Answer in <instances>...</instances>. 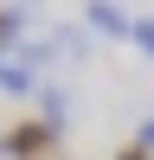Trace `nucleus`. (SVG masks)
I'll return each mask as SVG.
<instances>
[{
	"instance_id": "f257e3e1",
	"label": "nucleus",
	"mask_w": 154,
	"mask_h": 160,
	"mask_svg": "<svg viewBox=\"0 0 154 160\" xmlns=\"http://www.w3.org/2000/svg\"><path fill=\"white\" fill-rule=\"evenodd\" d=\"M0 148H7V160H58V128H51L45 115H32V122L7 128Z\"/></svg>"
},
{
	"instance_id": "f03ea898",
	"label": "nucleus",
	"mask_w": 154,
	"mask_h": 160,
	"mask_svg": "<svg viewBox=\"0 0 154 160\" xmlns=\"http://www.w3.org/2000/svg\"><path fill=\"white\" fill-rule=\"evenodd\" d=\"M90 26H96L103 38H128V13H122V0H90Z\"/></svg>"
},
{
	"instance_id": "7ed1b4c3",
	"label": "nucleus",
	"mask_w": 154,
	"mask_h": 160,
	"mask_svg": "<svg viewBox=\"0 0 154 160\" xmlns=\"http://www.w3.org/2000/svg\"><path fill=\"white\" fill-rule=\"evenodd\" d=\"M38 115H45L51 128H64V122H71V102H64V90H45V109H38Z\"/></svg>"
},
{
	"instance_id": "20e7f679",
	"label": "nucleus",
	"mask_w": 154,
	"mask_h": 160,
	"mask_svg": "<svg viewBox=\"0 0 154 160\" xmlns=\"http://www.w3.org/2000/svg\"><path fill=\"white\" fill-rule=\"evenodd\" d=\"M128 38H135V45L154 58V19H135V26H128Z\"/></svg>"
},
{
	"instance_id": "39448f33",
	"label": "nucleus",
	"mask_w": 154,
	"mask_h": 160,
	"mask_svg": "<svg viewBox=\"0 0 154 160\" xmlns=\"http://www.w3.org/2000/svg\"><path fill=\"white\" fill-rule=\"evenodd\" d=\"M135 148H154V115L141 122V135H135Z\"/></svg>"
},
{
	"instance_id": "423d86ee",
	"label": "nucleus",
	"mask_w": 154,
	"mask_h": 160,
	"mask_svg": "<svg viewBox=\"0 0 154 160\" xmlns=\"http://www.w3.org/2000/svg\"><path fill=\"white\" fill-rule=\"evenodd\" d=\"M116 160H148V148H122V154H116Z\"/></svg>"
}]
</instances>
